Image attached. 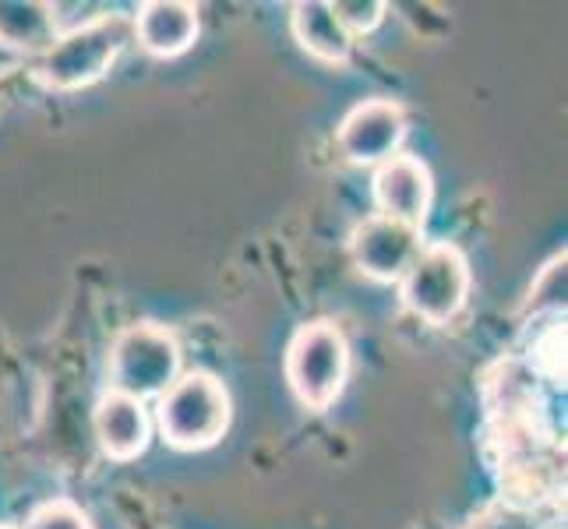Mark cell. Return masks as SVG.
Masks as SVG:
<instances>
[{"mask_svg": "<svg viewBox=\"0 0 568 529\" xmlns=\"http://www.w3.org/2000/svg\"><path fill=\"white\" fill-rule=\"evenodd\" d=\"M155 424L170 448L178 452H202L212 448L230 427V396L220 378L205 370L173 382L155 406Z\"/></svg>", "mask_w": 568, "mask_h": 529, "instance_id": "obj_1", "label": "cell"}, {"mask_svg": "<svg viewBox=\"0 0 568 529\" xmlns=\"http://www.w3.org/2000/svg\"><path fill=\"white\" fill-rule=\"evenodd\" d=\"M399 283H403V304L417 318L430 325H448L466 304L469 265L459 247L430 244L420 247L417 262L406 268V276Z\"/></svg>", "mask_w": 568, "mask_h": 529, "instance_id": "obj_5", "label": "cell"}, {"mask_svg": "<svg viewBox=\"0 0 568 529\" xmlns=\"http://www.w3.org/2000/svg\"><path fill=\"white\" fill-rule=\"evenodd\" d=\"M95 438H100L103 452L110 459H139L145 448H149V438H152V420H149V409L145 403L131 399V396H121V391H106L95 406Z\"/></svg>", "mask_w": 568, "mask_h": 529, "instance_id": "obj_9", "label": "cell"}, {"mask_svg": "<svg viewBox=\"0 0 568 529\" xmlns=\"http://www.w3.org/2000/svg\"><path fill=\"white\" fill-rule=\"evenodd\" d=\"M406 139V116L392 100H364L354 106L336 131L339 152L354 166H382L399 155Z\"/></svg>", "mask_w": 568, "mask_h": 529, "instance_id": "obj_6", "label": "cell"}, {"mask_svg": "<svg viewBox=\"0 0 568 529\" xmlns=\"http://www.w3.org/2000/svg\"><path fill=\"white\" fill-rule=\"evenodd\" d=\"M0 43L11 50L47 53L57 43V14L36 0H0Z\"/></svg>", "mask_w": 568, "mask_h": 529, "instance_id": "obj_12", "label": "cell"}, {"mask_svg": "<svg viewBox=\"0 0 568 529\" xmlns=\"http://www.w3.org/2000/svg\"><path fill=\"white\" fill-rule=\"evenodd\" d=\"M26 529H89V522H85V516L78 512L74 505H68V501H50V505H43L29 519Z\"/></svg>", "mask_w": 568, "mask_h": 529, "instance_id": "obj_14", "label": "cell"}, {"mask_svg": "<svg viewBox=\"0 0 568 529\" xmlns=\"http://www.w3.org/2000/svg\"><path fill=\"white\" fill-rule=\"evenodd\" d=\"M349 375L346 336L332 322L297 328L286 349V382L307 409H328L343 396Z\"/></svg>", "mask_w": 568, "mask_h": 529, "instance_id": "obj_3", "label": "cell"}, {"mask_svg": "<svg viewBox=\"0 0 568 529\" xmlns=\"http://www.w3.org/2000/svg\"><path fill=\"white\" fill-rule=\"evenodd\" d=\"M290 29H293V39H297L311 57H318V61H325V64H346L349 61L354 35L343 29L332 4H322V0L293 4Z\"/></svg>", "mask_w": 568, "mask_h": 529, "instance_id": "obj_11", "label": "cell"}, {"mask_svg": "<svg viewBox=\"0 0 568 529\" xmlns=\"http://www.w3.org/2000/svg\"><path fill=\"white\" fill-rule=\"evenodd\" d=\"M131 32L152 57H178L199 35V11L184 0H149L131 18Z\"/></svg>", "mask_w": 568, "mask_h": 529, "instance_id": "obj_10", "label": "cell"}, {"mask_svg": "<svg viewBox=\"0 0 568 529\" xmlns=\"http://www.w3.org/2000/svg\"><path fill=\"white\" fill-rule=\"evenodd\" d=\"M430 194H435L430 170L417 155H392L375 173V205L378 215H388V220L420 230L430 208Z\"/></svg>", "mask_w": 568, "mask_h": 529, "instance_id": "obj_8", "label": "cell"}, {"mask_svg": "<svg viewBox=\"0 0 568 529\" xmlns=\"http://www.w3.org/2000/svg\"><path fill=\"white\" fill-rule=\"evenodd\" d=\"M181 378V346L160 325H131L110 353V391L131 399H160Z\"/></svg>", "mask_w": 568, "mask_h": 529, "instance_id": "obj_4", "label": "cell"}, {"mask_svg": "<svg viewBox=\"0 0 568 529\" xmlns=\"http://www.w3.org/2000/svg\"><path fill=\"white\" fill-rule=\"evenodd\" d=\"M0 529H14V526H0Z\"/></svg>", "mask_w": 568, "mask_h": 529, "instance_id": "obj_15", "label": "cell"}, {"mask_svg": "<svg viewBox=\"0 0 568 529\" xmlns=\"http://www.w3.org/2000/svg\"><path fill=\"white\" fill-rule=\"evenodd\" d=\"M349 254L367 279L396 283L420 254V230L388 215H367L349 237Z\"/></svg>", "mask_w": 568, "mask_h": 529, "instance_id": "obj_7", "label": "cell"}, {"mask_svg": "<svg viewBox=\"0 0 568 529\" xmlns=\"http://www.w3.org/2000/svg\"><path fill=\"white\" fill-rule=\"evenodd\" d=\"M131 18L124 14H103L95 22L78 26L64 35H57V43L39 61V78L43 85L57 92L85 89L113 68L121 50L131 43Z\"/></svg>", "mask_w": 568, "mask_h": 529, "instance_id": "obj_2", "label": "cell"}, {"mask_svg": "<svg viewBox=\"0 0 568 529\" xmlns=\"http://www.w3.org/2000/svg\"><path fill=\"white\" fill-rule=\"evenodd\" d=\"M332 11H336V18L343 22V29L354 35V32H371L378 29V22L385 18V4L382 0H339V4H332Z\"/></svg>", "mask_w": 568, "mask_h": 529, "instance_id": "obj_13", "label": "cell"}]
</instances>
